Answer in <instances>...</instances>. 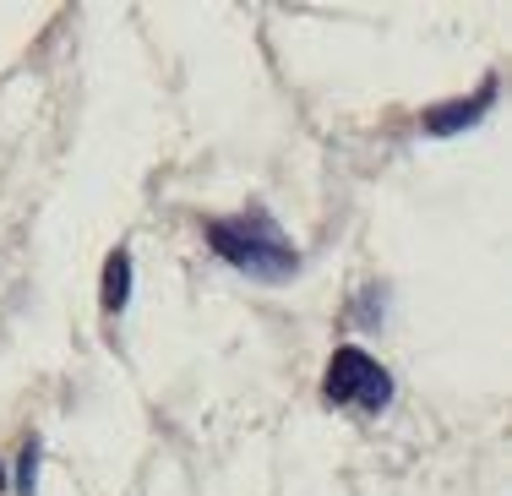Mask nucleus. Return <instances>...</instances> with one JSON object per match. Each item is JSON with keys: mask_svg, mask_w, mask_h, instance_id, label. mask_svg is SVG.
<instances>
[{"mask_svg": "<svg viewBox=\"0 0 512 496\" xmlns=\"http://www.w3.org/2000/svg\"><path fill=\"white\" fill-rule=\"evenodd\" d=\"M126 300H131V257H126V251H115V257L104 262V311H109V317H120Z\"/></svg>", "mask_w": 512, "mask_h": 496, "instance_id": "20e7f679", "label": "nucleus"}, {"mask_svg": "<svg viewBox=\"0 0 512 496\" xmlns=\"http://www.w3.org/2000/svg\"><path fill=\"white\" fill-rule=\"evenodd\" d=\"M322 393H327V404H338V409L382 415V409L393 404V377H387V366H376V355H365V349L349 344L327 360Z\"/></svg>", "mask_w": 512, "mask_h": 496, "instance_id": "f03ea898", "label": "nucleus"}, {"mask_svg": "<svg viewBox=\"0 0 512 496\" xmlns=\"http://www.w3.org/2000/svg\"><path fill=\"white\" fill-rule=\"evenodd\" d=\"M491 99H496V82H485L480 93H474L469 104H447V110H431V120L425 126L436 131V137H453V131H463V126H474L485 110H491Z\"/></svg>", "mask_w": 512, "mask_h": 496, "instance_id": "7ed1b4c3", "label": "nucleus"}, {"mask_svg": "<svg viewBox=\"0 0 512 496\" xmlns=\"http://www.w3.org/2000/svg\"><path fill=\"white\" fill-rule=\"evenodd\" d=\"M33 464H39V442H28V453H22V480H17L22 496H33Z\"/></svg>", "mask_w": 512, "mask_h": 496, "instance_id": "39448f33", "label": "nucleus"}, {"mask_svg": "<svg viewBox=\"0 0 512 496\" xmlns=\"http://www.w3.org/2000/svg\"><path fill=\"white\" fill-rule=\"evenodd\" d=\"M207 246L229 262L235 273L262 278V284H284V278L300 273V251L284 229L273 224V213L251 208L235 213V219H213L207 224Z\"/></svg>", "mask_w": 512, "mask_h": 496, "instance_id": "f257e3e1", "label": "nucleus"}]
</instances>
